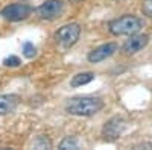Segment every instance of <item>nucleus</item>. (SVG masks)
<instances>
[{
    "label": "nucleus",
    "mask_w": 152,
    "mask_h": 150,
    "mask_svg": "<svg viewBox=\"0 0 152 150\" xmlns=\"http://www.w3.org/2000/svg\"><path fill=\"white\" fill-rule=\"evenodd\" d=\"M104 108V100L99 97L91 96H81V97H73L66 103V111L72 115H94Z\"/></svg>",
    "instance_id": "1"
},
{
    "label": "nucleus",
    "mask_w": 152,
    "mask_h": 150,
    "mask_svg": "<svg viewBox=\"0 0 152 150\" xmlns=\"http://www.w3.org/2000/svg\"><path fill=\"white\" fill-rule=\"evenodd\" d=\"M143 26V21L135 17V15H131V14H126L123 17H119L116 20L110 21L108 28H110V32L113 35H132V33H137L138 30L142 29Z\"/></svg>",
    "instance_id": "2"
},
{
    "label": "nucleus",
    "mask_w": 152,
    "mask_h": 150,
    "mask_svg": "<svg viewBox=\"0 0 152 150\" xmlns=\"http://www.w3.org/2000/svg\"><path fill=\"white\" fill-rule=\"evenodd\" d=\"M79 33H81V28L79 24L76 23H70V24H66L58 29V32L55 33V38L59 44H62L64 47H70L73 46L79 38Z\"/></svg>",
    "instance_id": "3"
},
{
    "label": "nucleus",
    "mask_w": 152,
    "mask_h": 150,
    "mask_svg": "<svg viewBox=\"0 0 152 150\" xmlns=\"http://www.w3.org/2000/svg\"><path fill=\"white\" fill-rule=\"evenodd\" d=\"M32 8L28 6L26 3H14V5H8L0 11V15L5 20L9 21H18V20H24L28 15H31Z\"/></svg>",
    "instance_id": "4"
},
{
    "label": "nucleus",
    "mask_w": 152,
    "mask_h": 150,
    "mask_svg": "<svg viewBox=\"0 0 152 150\" xmlns=\"http://www.w3.org/2000/svg\"><path fill=\"white\" fill-rule=\"evenodd\" d=\"M43 20H55L64 12V3L61 0H47L37 9Z\"/></svg>",
    "instance_id": "5"
},
{
    "label": "nucleus",
    "mask_w": 152,
    "mask_h": 150,
    "mask_svg": "<svg viewBox=\"0 0 152 150\" xmlns=\"http://www.w3.org/2000/svg\"><path fill=\"white\" fill-rule=\"evenodd\" d=\"M125 126H126V121L122 118V117H114L111 118L110 121L105 123V126L102 129V135L107 141H114L117 140L119 136L122 135V132L125 130Z\"/></svg>",
    "instance_id": "6"
},
{
    "label": "nucleus",
    "mask_w": 152,
    "mask_h": 150,
    "mask_svg": "<svg viewBox=\"0 0 152 150\" xmlns=\"http://www.w3.org/2000/svg\"><path fill=\"white\" fill-rule=\"evenodd\" d=\"M148 43H149V36L148 35H143V33L135 35V33H132L131 38L123 44V52L126 55H134L137 52H140L142 49H145L148 46Z\"/></svg>",
    "instance_id": "7"
},
{
    "label": "nucleus",
    "mask_w": 152,
    "mask_h": 150,
    "mask_svg": "<svg viewBox=\"0 0 152 150\" xmlns=\"http://www.w3.org/2000/svg\"><path fill=\"white\" fill-rule=\"evenodd\" d=\"M117 50V46L114 43H107V44H102L99 46L97 49H94L93 52H90L88 55V61L91 64H97L100 61H105L107 58H110L111 55H114V52Z\"/></svg>",
    "instance_id": "8"
},
{
    "label": "nucleus",
    "mask_w": 152,
    "mask_h": 150,
    "mask_svg": "<svg viewBox=\"0 0 152 150\" xmlns=\"http://www.w3.org/2000/svg\"><path fill=\"white\" fill-rule=\"evenodd\" d=\"M18 105V96L15 94H2L0 96V115H6L14 112Z\"/></svg>",
    "instance_id": "9"
},
{
    "label": "nucleus",
    "mask_w": 152,
    "mask_h": 150,
    "mask_svg": "<svg viewBox=\"0 0 152 150\" xmlns=\"http://www.w3.org/2000/svg\"><path fill=\"white\" fill-rule=\"evenodd\" d=\"M93 79H94V74L90 73V71L79 73V74H76V76H73L70 85H72V86H81V85H85V83H90Z\"/></svg>",
    "instance_id": "10"
},
{
    "label": "nucleus",
    "mask_w": 152,
    "mask_h": 150,
    "mask_svg": "<svg viewBox=\"0 0 152 150\" xmlns=\"http://www.w3.org/2000/svg\"><path fill=\"white\" fill-rule=\"evenodd\" d=\"M59 149H73V150H76L78 149V141H76L75 138H70V136H67V138L62 141L61 144H59Z\"/></svg>",
    "instance_id": "11"
},
{
    "label": "nucleus",
    "mask_w": 152,
    "mask_h": 150,
    "mask_svg": "<svg viewBox=\"0 0 152 150\" xmlns=\"http://www.w3.org/2000/svg\"><path fill=\"white\" fill-rule=\"evenodd\" d=\"M35 52H37V49L32 43H24L23 46V55L26 56V58H34L35 56Z\"/></svg>",
    "instance_id": "12"
},
{
    "label": "nucleus",
    "mask_w": 152,
    "mask_h": 150,
    "mask_svg": "<svg viewBox=\"0 0 152 150\" xmlns=\"http://www.w3.org/2000/svg\"><path fill=\"white\" fill-rule=\"evenodd\" d=\"M3 64H5L6 67H18L21 62H20V58H18V56H9V58H6V59L3 61Z\"/></svg>",
    "instance_id": "13"
},
{
    "label": "nucleus",
    "mask_w": 152,
    "mask_h": 150,
    "mask_svg": "<svg viewBox=\"0 0 152 150\" xmlns=\"http://www.w3.org/2000/svg\"><path fill=\"white\" fill-rule=\"evenodd\" d=\"M142 9H143V14L151 18V17H152V0H145Z\"/></svg>",
    "instance_id": "14"
},
{
    "label": "nucleus",
    "mask_w": 152,
    "mask_h": 150,
    "mask_svg": "<svg viewBox=\"0 0 152 150\" xmlns=\"http://www.w3.org/2000/svg\"><path fill=\"white\" fill-rule=\"evenodd\" d=\"M34 146H35V147H38V149H50V147H52L50 141H49L47 138H44V136H41V138L38 140V141H37Z\"/></svg>",
    "instance_id": "15"
}]
</instances>
